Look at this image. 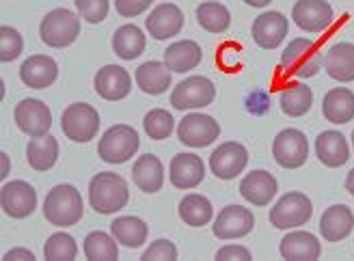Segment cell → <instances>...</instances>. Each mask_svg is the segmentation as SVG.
Instances as JSON below:
<instances>
[{
  "label": "cell",
  "mask_w": 354,
  "mask_h": 261,
  "mask_svg": "<svg viewBox=\"0 0 354 261\" xmlns=\"http://www.w3.org/2000/svg\"><path fill=\"white\" fill-rule=\"evenodd\" d=\"M140 147L138 132L132 126L117 124L104 132L97 143V155L106 164H123L128 162Z\"/></svg>",
  "instance_id": "obj_4"
},
{
  "label": "cell",
  "mask_w": 354,
  "mask_h": 261,
  "mask_svg": "<svg viewBox=\"0 0 354 261\" xmlns=\"http://www.w3.org/2000/svg\"><path fill=\"white\" fill-rule=\"evenodd\" d=\"M3 259L5 261H35V255L28 249H11L9 253H5Z\"/></svg>",
  "instance_id": "obj_45"
},
{
  "label": "cell",
  "mask_w": 354,
  "mask_h": 261,
  "mask_svg": "<svg viewBox=\"0 0 354 261\" xmlns=\"http://www.w3.org/2000/svg\"><path fill=\"white\" fill-rule=\"evenodd\" d=\"M153 5V0H115V9L121 17H136L145 13Z\"/></svg>",
  "instance_id": "obj_43"
},
{
  "label": "cell",
  "mask_w": 354,
  "mask_h": 261,
  "mask_svg": "<svg viewBox=\"0 0 354 261\" xmlns=\"http://www.w3.org/2000/svg\"><path fill=\"white\" fill-rule=\"evenodd\" d=\"M249 7H255V9H263V7H268L272 0H244Z\"/></svg>",
  "instance_id": "obj_46"
},
{
  "label": "cell",
  "mask_w": 354,
  "mask_h": 261,
  "mask_svg": "<svg viewBox=\"0 0 354 261\" xmlns=\"http://www.w3.org/2000/svg\"><path fill=\"white\" fill-rule=\"evenodd\" d=\"M0 205L11 218H28L37 207V190L22 180L9 182L0 190Z\"/></svg>",
  "instance_id": "obj_13"
},
{
  "label": "cell",
  "mask_w": 354,
  "mask_h": 261,
  "mask_svg": "<svg viewBox=\"0 0 354 261\" xmlns=\"http://www.w3.org/2000/svg\"><path fill=\"white\" fill-rule=\"evenodd\" d=\"M171 69L160 61H147L136 67L134 78L138 89L147 95H162L171 86Z\"/></svg>",
  "instance_id": "obj_29"
},
{
  "label": "cell",
  "mask_w": 354,
  "mask_h": 261,
  "mask_svg": "<svg viewBox=\"0 0 354 261\" xmlns=\"http://www.w3.org/2000/svg\"><path fill=\"white\" fill-rule=\"evenodd\" d=\"M26 160L32 171H50L59 160V143L55 136H32L26 145Z\"/></svg>",
  "instance_id": "obj_30"
},
{
  "label": "cell",
  "mask_w": 354,
  "mask_h": 261,
  "mask_svg": "<svg viewBox=\"0 0 354 261\" xmlns=\"http://www.w3.org/2000/svg\"><path fill=\"white\" fill-rule=\"evenodd\" d=\"M201 59H203V50L197 41H192V39L175 41L165 50V65L171 69L173 74L192 72L194 67H199Z\"/></svg>",
  "instance_id": "obj_26"
},
{
  "label": "cell",
  "mask_w": 354,
  "mask_h": 261,
  "mask_svg": "<svg viewBox=\"0 0 354 261\" xmlns=\"http://www.w3.org/2000/svg\"><path fill=\"white\" fill-rule=\"evenodd\" d=\"M15 126L28 136H44L52 128V113L41 99H22L13 110Z\"/></svg>",
  "instance_id": "obj_15"
},
{
  "label": "cell",
  "mask_w": 354,
  "mask_h": 261,
  "mask_svg": "<svg viewBox=\"0 0 354 261\" xmlns=\"http://www.w3.org/2000/svg\"><path fill=\"white\" fill-rule=\"evenodd\" d=\"M59 78V65L52 57L35 55L28 57L20 67V80L28 89H48Z\"/></svg>",
  "instance_id": "obj_21"
},
{
  "label": "cell",
  "mask_w": 354,
  "mask_h": 261,
  "mask_svg": "<svg viewBox=\"0 0 354 261\" xmlns=\"http://www.w3.org/2000/svg\"><path fill=\"white\" fill-rule=\"evenodd\" d=\"M354 229V214L348 205H330L320 218V233L326 242H342Z\"/></svg>",
  "instance_id": "obj_27"
},
{
  "label": "cell",
  "mask_w": 354,
  "mask_h": 261,
  "mask_svg": "<svg viewBox=\"0 0 354 261\" xmlns=\"http://www.w3.org/2000/svg\"><path fill=\"white\" fill-rule=\"evenodd\" d=\"M279 251L288 261H315L322 255V244L309 231H292L281 240Z\"/></svg>",
  "instance_id": "obj_23"
},
{
  "label": "cell",
  "mask_w": 354,
  "mask_h": 261,
  "mask_svg": "<svg viewBox=\"0 0 354 261\" xmlns=\"http://www.w3.org/2000/svg\"><path fill=\"white\" fill-rule=\"evenodd\" d=\"M253 255L246 246L240 244H227L216 253V261H251Z\"/></svg>",
  "instance_id": "obj_44"
},
{
  "label": "cell",
  "mask_w": 354,
  "mask_h": 261,
  "mask_svg": "<svg viewBox=\"0 0 354 261\" xmlns=\"http://www.w3.org/2000/svg\"><path fill=\"white\" fill-rule=\"evenodd\" d=\"M143 128L151 141H165V138H169L175 130V119L171 113H167L162 108H153L145 115Z\"/></svg>",
  "instance_id": "obj_38"
},
{
  "label": "cell",
  "mask_w": 354,
  "mask_h": 261,
  "mask_svg": "<svg viewBox=\"0 0 354 261\" xmlns=\"http://www.w3.org/2000/svg\"><path fill=\"white\" fill-rule=\"evenodd\" d=\"M290 32L288 17L279 11H263L253 22V41L263 50H274Z\"/></svg>",
  "instance_id": "obj_16"
},
{
  "label": "cell",
  "mask_w": 354,
  "mask_h": 261,
  "mask_svg": "<svg viewBox=\"0 0 354 261\" xmlns=\"http://www.w3.org/2000/svg\"><path fill=\"white\" fill-rule=\"evenodd\" d=\"M177 214L188 224V227H205L207 222L214 218V207L209 199L203 195H186L180 205H177Z\"/></svg>",
  "instance_id": "obj_34"
},
{
  "label": "cell",
  "mask_w": 354,
  "mask_h": 261,
  "mask_svg": "<svg viewBox=\"0 0 354 261\" xmlns=\"http://www.w3.org/2000/svg\"><path fill=\"white\" fill-rule=\"evenodd\" d=\"M119 242L113 233L91 231L84 238V257L88 261H117L119 259Z\"/></svg>",
  "instance_id": "obj_35"
},
{
  "label": "cell",
  "mask_w": 354,
  "mask_h": 261,
  "mask_svg": "<svg viewBox=\"0 0 354 261\" xmlns=\"http://www.w3.org/2000/svg\"><path fill=\"white\" fill-rule=\"evenodd\" d=\"M272 158L279 166L288 171L300 168L309 158L307 136L296 128L281 130L272 141Z\"/></svg>",
  "instance_id": "obj_9"
},
{
  "label": "cell",
  "mask_w": 354,
  "mask_h": 261,
  "mask_svg": "<svg viewBox=\"0 0 354 261\" xmlns=\"http://www.w3.org/2000/svg\"><path fill=\"white\" fill-rule=\"evenodd\" d=\"M346 190H348V193L354 197V168L348 173V177H346Z\"/></svg>",
  "instance_id": "obj_48"
},
{
  "label": "cell",
  "mask_w": 354,
  "mask_h": 261,
  "mask_svg": "<svg viewBox=\"0 0 354 261\" xmlns=\"http://www.w3.org/2000/svg\"><path fill=\"white\" fill-rule=\"evenodd\" d=\"M255 227V216L251 210H246L242 205H227L218 212L214 220V235L218 240H238L249 235Z\"/></svg>",
  "instance_id": "obj_14"
},
{
  "label": "cell",
  "mask_w": 354,
  "mask_h": 261,
  "mask_svg": "<svg viewBox=\"0 0 354 261\" xmlns=\"http://www.w3.org/2000/svg\"><path fill=\"white\" fill-rule=\"evenodd\" d=\"M292 20L305 32H324L335 22V11L326 0H298L292 9Z\"/></svg>",
  "instance_id": "obj_12"
},
{
  "label": "cell",
  "mask_w": 354,
  "mask_h": 261,
  "mask_svg": "<svg viewBox=\"0 0 354 261\" xmlns=\"http://www.w3.org/2000/svg\"><path fill=\"white\" fill-rule=\"evenodd\" d=\"M313 216V203L305 193L283 195L270 210V224L274 229H296L307 224Z\"/></svg>",
  "instance_id": "obj_6"
},
{
  "label": "cell",
  "mask_w": 354,
  "mask_h": 261,
  "mask_svg": "<svg viewBox=\"0 0 354 261\" xmlns=\"http://www.w3.org/2000/svg\"><path fill=\"white\" fill-rule=\"evenodd\" d=\"M84 214L82 197L72 184H59L50 190L44 201V216L55 227H72Z\"/></svg>",
  "instance_id": "obj_2"
},
{
  "label": "cell",
  "mask_w": 354,
  "mask_h": 261,
  "mask_svg": "<svg viewBox=\"0 0 354 261\" xmlns=\"http://www.w3.org/2000/svg\"><path fill=\"white\" fill-rule=\"evenodd\" d=\"M216 97V86L205 76H190L171 91V106L175 110H197L209 106Z\"/></svg>",
  "instance_id": "obj_8"
},
{
  "label": "cell",
  "mask_w": 354,
  "mask_h": 261,
  "mask_svg": "<svg viewBox=\"0 0 354 261\" xmlns=\"http://www.w3.org/2000/svg\"><path fill=\"white\" fill-rule=\"evenodd\" d=\"M322 65H324V57H322L320 48H317V44L313 39H307V37L292 39L281 55L283 72L288 76L300 78V80L317 76Z\"/></svg>",
  "instance_id": "obj_3"
},
{
  "label": "cell",
  "mask_w": 354,
  "mask_h": 261,
  "mask_svg": "<svg viewBox=\"0 0 354 261\" xmlns=\"http://www.w3.org/2000/svg\"><path fill=\"white\" fill-rule=\"evenodd\" d=\"M205 177V164L197 153H177L169 164V180L175 188H197Z\"/></svg>",
  "instance_id": "obj_18"
},
{
  "label": "cell",
  "mask_w": 354,
  "mask_h": 261,
  "mask_svg": "<svg viewBox=\"0 0 354 261\" xmlns=\"http://www.w3.org/2000/svg\"><path fill=\"white\" fill-rule=\"evenodd\" d=\"M279 106L288 117H303L313 106V91L305 82H292L279 95Z\"/></svg>",
  "instance_id": "obj_33"
},
{
  "label": "cell",
  "mask_w": 354,
  "mask_h": 261,
  "mask_svg": "<svg viewBox=\"0 0 354 261\" xmlns=\"http://www.w3.org/2000/svg\"><path fill=\"white\" fill-rule=\"evenodd\" d=\"M0 158H3V173H0V177L7 180V175H9V155L3 151V153H0Z\"/></svg>",
  "instance_id": "obj_47"
},
{
  "label": "cell",
  "mask_w": 354,
  "mask_h": 261,
  "mask_svg": "<svg viewBox=\"0 0 354 261\" xmlns=\"http://www.w3.org/2000/svg\"><path fill=\"white\" fill-rule=\"evenodd\" d=\"M44 257H46V261H74L78 257L76 240L69 233H63V231L52 233L46 240Z\"/></svg>",
  "instance_id": "obj_37"
},
{
  "label": "cell",
  "mask_w": 354,
  "mask_h": 261,
  "mask_svg": "<svg viewBox=\"0 0 354 261\" xmlns=\"http://www.w3.org/2000/svg\"><path fill=\"white\" fill-rule=\"evenodd\" d=\"M76 3V9L80 13L82 20H86L88 24H100L106 20V15H109V9H111V3L109 0H74Z\"/></svg>",
  "instance_id": "obj_40"
},
{
  "label": "cell",
  "mask_w": 354,
  "mask_h": 261,
  "mask_svg": "<svg viewBox=\"0 0 354 261\" xmlns=\"http://www.w3.org/2000/svg\"><path fill=\"white\" fill-rule=\"evenodd\" d=\"M324 72L337 82L354 80V44H333L324 55Z\"/></svg>",
  "instance_id": "obj_24"
},
{
  "label": "cell",
  "mask_w": 354,
  "mask_h": 261,
  "mask_svg": "<svg viewBox=\"0 0 354 261\" xmlns=\"http://www.w3.org/2000/svg\"><path fill=\"white\" fill-rule=\"evenodd\" d=\"M61 130L69 141L88 143L97 136L100 115L91 104H84V102L69 104L61 117Z\"/></svg>",
  "instance_id": "obj_7"
},
{
  "label": "cell",
  "mask_w": 354,
  "mask_h": 261,
  "mask_svg": "<svg viewBox=\"0 0 354 261\" xmlns=\"http://www.w3.org/2000/svg\"><path fill=\"white\" fill-rule=\"evenodd\" d=\"M221 136V126L214 117L201 115V113H190L186 115L180 126H177V138L180 143L192 149H203Z\"/></svg>",
  "instance_id": "obj_10"
},
{
  "label": "cell",
  "mask_w": 354,
  "mask_h": 261,
  "mask_svg": "<svg viewBox=\"0 0 354 261\" xmlns=\"http://www.w3.org/2000/svg\"><path fill=\"white\" fill-rule=\"evenodd\" d=\"M80 35V17L69 9L50 11L39 24V37L50 48L72 46Z\"/></svg>",
  "instance_id": "obj_5"
},
{
  "label": "cell",
  "mask_w": 354,
  "mask_h": 261,
  "mask_svg": "<svg viewBox=\"0 0 354 261\" xmlns=\"http://www.w3.org/2000/svg\"><path fill=\"white\" fill-rule=\"evenodd\" d=\"M277 193H279V184H277L274 175L263 168L251 171L249 175L240 182V195L255 207L270 205V201L277 197Z\"/></svg>",
  "instance_id": "obj_20"
},
{
  "label": "cell",
  "mask_w": 354,
  "mask_h": 261,
  "mask_svg": "<svg viewBox=\"0 0 354 261\" xmlns=\"http://www.w3.org/2000/svg\"><path fill=\"white\" fill-rule=\"evenodd\" d=\"M143 261H175L177 259V249L171 240H156L149 249L140 255Z\"/></svg>",
  "instance_id": "obj_41"
},
{
  "label": "cell",
  "mask_w": 354,
  "mask_h": 261,
  "mask_svg": "<svg viewBox=\"0 0 354 261\" xmlns=\"http://www.w3.org/2000/svg\"><path fill=\"white\" fill-rule=\"evenodd\" d=\"M322 115L328 124L344 126L354 119V93L344 86L330 89L322 99Z\"/></svg>",
  "instance_id": "obj_28"
},
{
  "label": "cell",
  "mask_w": 354,
  "mask_h": 261,
  "mask_svg": "<svg viewBox=\"0 0 354 261\" xmlns=\"http://www.w3.org/2000/svg\"><path fill=\"white\" fill-rule=\"evenodd\" d=\"M145 28L149 32V37L156 41L171 39L175 35H180L184 28V13L182 9L173 3H162L158 5L145 20Z\"/></svg>",
  "instance_id": "obj_17"
},
{
  "label": "cell",
  "mask_w": 354,
  "mask_h": 261,
  "mask_svg": "<svg viewBox=\"0 0 354 261\" xmlns=\"http://www.w3.org/2000/svg\"><path fill=\"white\" fill-rule=\"evenodd\" d=\"M111 233L121 246L128 249H138L147 242L149 227L143 218L138 216H119L111 222Z\"/></svg>",
  "instance_id": "obj_31"
},
{
  "label": "cell",
  "mask_w": 354,
  "mask_h": 261,
  "mask_svg": "<svg viewBox=\"0 0 354 261\" xmlns=\"http://www.w3.org/2000/svg\"><path fill=\"white\" fill-rule=\"evenodd\" d=\"M352 149H354V130H352Z\"/></svg>",
  "instance_id": "obj_49"
},
{
  "label": "cell",
  "mask_w": 354,
  "mask_h": 261,
  "mask_svg": "<svg viewBox=\"0 0 354 261\" xmlns=\"http://www.w3.org/2000/svg\"><path fill=\"white\" fill-rule=\"evenodd\" d=\"M197 22L203 30L207 32H225L232 24V13L223 3H214V0H207L197 7Z\"/></svg>",
  "instance_id": "obj_36"
},
{
  "label": "cell",
  "mask_w": 354,
  "mask_h": 261,
  "mask_svg": "<svg viewBox=\"0 0 354 261\" xmlns=\"http://www.w3.org/2000/svg\"><path fill=\"white\" fill-rule=\"evenodd\" d=\"M145 32L134 24L119 26L113 35V50L123 61H134L145 52Z\"/></svg>",
  "instance_id": "obj_32"
},
{
  "label": "cell",
  "mask_w": 354,
  "mask_h": 261,
  "mask_svg": "<svg viewBox=\"0 0 354 261\" xmlns=\"http://www.w3.org/2000/svg\"><path fill=\"white\" fill-rule=\"evenodd\" d=\"M130 201V188L128 182L117 173H97V175L88 182V203L97 214H115L128 205Z\"/></svg>",
  "instance_id": "obj_1"
},
{
  "label": "cell",
  "mask_w": 354,
  "mask_h": 261,
  "mask_svg": "<svg viewBox=\"0 0 354 261\" xmlns=\"http://www.w3.org/2000/svg\"><path fill=\"white\" fill-rule=\"evenodd\" d=\"M249 164V151L242 143L229 141L218 145L209 155V171L214 173L218 180H236L240 173Z\"/></svg>",
  "instance_id": "obj_11"
},
{
  "label": "cell",
  "mask_w": 354,
  "mask_h": 261,
  "mask_svg": "<svg viewBox=\"0 0 354 261\" xmlns=\"http://www.w3.org/2000/svg\"><path fill=\"white\" fill-rule=\"evenodd\" d=\"M244 106L251 115H257V117L266 115L270 110V93L263 91V89H255V91H251L249 95H246Z\"/></svg>",
  "instance_id": "obj_42"
},
{
  "label": "cell",
  "mask_w": 354,
  "mask_h": 261,
  "mask_svg": "<svg viewBox=\"0 0 354 261\" xmlns=\"http://www.w3.org/2000/svg\"><path fill=\"white\" fill-rule=\"evenodd\" d=\"M24 39L22 35L11 26H0V61L11 63L22 55Z\"/></svg>",
  "instance_id": "obj_39"
},
{
  "label": "cell",
  "mask_w": 354,
  "mask_h": 261,
  "mask_svg": "<svg viewBox=\"0 0 354 261\" xmlns=\"http://www.w3.org/2000/svg\"><path fill=\"white\" fill-rule=\"evenodd\" d=\"M132 182L138 190L147 195H153L165 184V166L160 158L153 153H143L132 166Z\"/></svg>",
  "instance_id": "obj_25"
},
{
  "label": "cell",
  "mask_w": 354,
  "mask_h": 261,
  "mask_svg": "<svg viewBox=\"0 0 354 261\" xmlns=\"http://www.w3.org/2000/svg\"><path fill=\"white\" fill-rule=\"evenodd\" d=\"M95 91L106 102L126 99L132 91V78L119 65H104L95 74Z\"/></svg>",
  "instance_id": "obj_19"
},
{
  "label": "cell",
  "mask_w": 354,
  "mask_h": 261,
  "mask_svg": "<svg viewBox=\"0 0 354 261\" xmlns=\"http://www.w3.org/2000/svg\"><path fill=\"white\" fill-rule=\"evenodd\" d=\"M315 155L324 166L339 168L350 160V145L337 130H326L315 138Z\"/></svg>",
  "instance_id": "obj_22"
}]
</instances>
